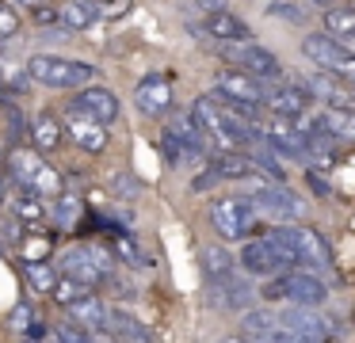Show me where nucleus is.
<instances>
[{
    "mask_svg": "<svg viewBox=\"0 0 355 343\" xmlns=\"http://www.w3.org/2000/svg\"><path fill=\"white\" fill-rule=\"evenodd\" d=\"M27 76H35L46 88H85L96 80V69L88 61L62 58V53H39L27 61Z\"/></svg>",
    "mask_w": 355,
    "mask_h": 343,
    "instance_id": "obj_1",
    "label": "nucleus"
},
{
    "mask_svg": "<svg viewBox=\"0 0 355 343\" xmlns=\"http://www.w3.org/2000/svg\"><path fill=\"white\" fill-rule=\"evenodd\" d=\"M241 267H245L248 274H263V279H268V274H286L302 263L279 236H263V240H248L245 248H241Z\"/></svg>",
    "mask_w": 355,
    "mask_h": 343,
    "instance_id": "obj_2",
    "label": "nucleus"
},
{
    "mask_svg": "<svg viewBox=\"0 0 355 343\" xmlns=\"http://www.w3.org/2000/svg\"><path fill=\"white\" fill-rule=\"evenodd\" d=\"M248 198H252L256 213H263V218H279V221H298V218H306V202H302L294 191H286L283 183L248 179Z\"/></svg>",
    "mask_w": 355,
    "mask_h": 343,
    "instance_id": "obj_3",
    "label": "nucleus"
},
{
    "mask_svg": "<svg viewBox=\"0 0 355 343\" xmlns=\"http://www.w3.org/2000/svg\"><path fill=\"white\" fill-rule=\"evenodd\" d=\"M62 274L73 282H80V286H100V282H107L111 274H115V267H111L107 252H100L96 244H85V248H65L62 252Z\"/></svg>",
    "mask_w": 355,
    "mask_h": 343,
    "instance_id": "obj_4",
    "label": "nucleus"
},
{
    "mask_svg": "<svg viewBox=\"0 0 355 343\" xmlns=\"http://www.w3.org/2000/svg\"><path fill=\"white\" fill-rule=\"evenodd\" d=\"M271 236H279V240L298 256L302 267H321V271L332 267V248H329V240H324L317 229H309V225H279Z\"/></svg>",
    "mask_w": 355,
    "mask_h": 343,
    "instance_id": "obj_5",
    "label": "nucleus"
},
{
    "mask_svg": "<svg viewBox=\"0 0 355 343\" xmlns=\"http://www.w3.org/2000/svg\"><path fill=\"white\" fill-rule=\"evenodd\" d=\"M210 221L225 240H245L256 225V206L248 195H225L210 206Z\"/></svg>",
    "mask_w": 355,
    "mask_h": 343,
    "instance_id": "obj_6",
    "label": "nucleus"
},
{
    "mask_svg": "<svg viewBox=\"0 0 355 343\" xmlns=\"http://www.w3.org/2000/svg\"><path fill=\"white\" fill-rule=\"evenodd\" d=\"M302 53L313 61L321 73H332V76H352L355 80V50L329 35H309L302 42Z\"/></svg>",
    "mask_w": 355,
    "mask_h": 343,
    "instance_id": "obj_7",
    "label": "nucleus"
},
{
    "mask_svg": "<svg viewBox=\"0 0 355 343\" xmlns=\"http://www.w3.org/2000/svg\"><path fill=\"white\" fill-rule=\"evenodd\" d=\"M263 91H268V88H263L256 76L241 73V69H233V73H218V80H214V96H222V99H230V103L245 107L248 114H256L263 107Z\"/></svg>",
    "mask_w": 355,
    "mask_h": 343,
    "instance_id": "obj_8",
    "label": "nucleus"
},
{
    "mask_svg": "<svg viewBox=\"0 0 355 343\" xmlns=\"http://www.w3.org/2000/svg\"><path fill=\"white\" fill-rule=\"evenodd\" d=\"M225 58L237 61L241 73L256 76V80H271V76L283 73V61H279L271 50L256 46V42H225Z\"/></svg>",
    "mask_w": 355,
    "mask_h": 343,
    "instance_id": "obj_9",
    "label": "nucleus"
},
{
    "mask_svg": "<svg viewBox=\"0 0 355 343\" xmlns=\"http://www.w3.org/2000/svg\"><path fill=\"white\" fill-rule=\"evenodd\" d=\"M73 107L85 111L88 118H96L100 126H111V122L119 118V99H115V91L103 88V84H85V91H77V99H73Z\"/></svg>",
    "mask_w": 355,
    "mask_h": 343,
    "instance_id": "obj_10",
    "label": "nucleus"
},
{
    "mask_svg": "<svg viewBox=\"0 0 355 343\" xmlns=\"http://www.w3.org/2000/svg\"><path fill=\"white\" fill-rule=\"evenodd\" d=\"M283 286H286V301L291 305H309V309H317V305H324V297H329V286H324L317 274L302 271V267H294V271L283 274Z\"/></svg>",
    "mask_w": 355,
    "mask_h": 343,
    "instance_id": "obj_11",
    "label": "nucleus"
},
{
    "mask_svg": "<svg viewBox=\"0 0 355 343\" xmlns=\"http://www.w3.org/2000/svg\"><path fill=\"white\" fill-rule=\"evenodd\" d=\"M65 130H69V137H73V141H77L85 152H103V149H107V126H100V122L88 118V114L77 111V107L69 111Z\"/></svg>",
    "mask_w": 355,
    "mask_h": 343,
    "instance_id": "obj_12",
    "label": "nucleus"
},
{
    "mask_svg": "<svg viewBox=\"0 0 355 343\" xmlns=\"http://www.w3.org/2000/svg\"><path fill=\"white\" fill-rule=\"evenodd\" d=\"M248 297L252 294H248L245 279H237L233 271L210 279V305H218V309H245Z\"/></svg>",
    "mask_w": 355,
    "mask_h": 343,
    "instance_id": "obj_13",
    "label": "nucleus"
},
{
    "mask_svg": "<svg viewBox=\"0 0 355 343\" xmlns=\"http://www.w3.org/2000/svg\"><path fill=\"white\" fill-rule=\"evenodd\" d=\"M309 91L306 88H294V84H283V88H271L263 91V103H268L271 114H283V118H302L309 107Z\"/></svg>",
    "mask_w": 355,
    "mask_h": 343,
    "instance_id": "obj_14",
    "label": "nucleus"
},
{
    "mask_svg": "<svg viewBox=\"0 0 355 343\" xmlns=\"http://www.w3.org/2000/svg\"><path fill=\"white\" fill-rule=\"evenodd\" d=\"M172 84L164 80V76H146V80L138 84V91H134V103L141 107V114H164L172 107Z\"/></svg>",
    "mask_w": 355,
    "mask_h": 343,
    "instance_id": "obj_15",
    "label": "nucleus"
},
{
    "mask_svg": "<svg viewBox=\"0 0 355 343\" xmlns=\"http://www.w3.org/2000/svg\"><path fill=\"white\" fill-rule=\"evenodd\" d=\"M313 130L329 137H344V141H355V107H344V103H329L324 114L313 122Z\"/></svg>",
    "mask_w": 355,
    "mask_h": 343,
    "instance_id": "obj_16",
    "label": "nucleus"
},
{
    "mask_svg": "<svg viewBox=\"0 0 355 343\" xmlns=\"http://www.w3.org/2000/svg\"><path fill=\"white\" fill-rule=\"evenodd\" d=\"M207 30L218 38V42H252V27L245 19H237L233 12H210L207 15Z\"/></svg>",
    "mask_w": 355,
    "mask_h": 343,
    "instance_id": "obj_17",
    "label": "nucleus"
},
{
    "mask_svg": "<svg viewBox=\"0 0 355 343\" xmlns=\"http://www.w3.org/2000/svg\"><path fill=\"white\" fill-rule=\"evenodd\" d=\"M103 332H111L115 340H130V343H153V328H146L141 320H134L130 313L123 309H107V328Z\"/></svg>",
    "mask_w": 355,
    "mask_h": 343,
    "instance_id": "obj_18",
    "label": "nucleus"
},
{
    "mask_svg": "<svg viewBox=\"0 0 355 343\" xmlns=\"http://www.w3.org/2000/svg\"><path fill=\"white\" fill-rule=\"evenodd\" d=\"M69 320L77 328H85V332H100V328H107V305H103L100 297L85 294L80 301L69 305Z\"/></svg>",
    "mask_w": 355,
    "mask_h": 343,
    "instance_id": "obj_19",
    "label": "nucleus"
},
{
    "mask_svg": "<svg viewBox=\"0 0 355 343\" xmlns=\"http://www.w3.org/2000/svg\"><path fill=\"white\" fill-rule=\"evenodd\" d=\"M31 145L39 152H54L58 145H62V122H58L50 111H42L39 118L31 122Z\"/></svg>",
    "mask_w": 355,
    "mask_h": 343,
    "instance_id": "obj_20",
    "label": "nucleus"
},
{
    "mask_svg": "<svg viewBox=\"0 0 355 343\" xmlns=\"http://www.w3.org/2000/svg\"><path fill=\"white\" fill-rule=\"evenodd\" d=\"M39 152H31V149H16V152H8V175L19 183L24 191H31V179H35V172H39Z\"/></svg>",
    "mask_w": 355,
    "mask_h": 343,
    "instance_id": "obj_21",
    "label": "nucleus"
},
{
    "mask_svg": "<svg viewBox=\"0 0 355 343\" xmlns=\"http://www.w3.org/2000/svg\"><path fill=\"white\" fill-rule=\"evenodd\" d=\"M324 30L336 42H355V12L352 8H324Z\"/></svg>",
    "mask_w": 355,
    "mask_h": 343,
    "instance_id": "obj_22",
    "label": "nucleus"
},
{
    "mask_svg": "<svg viewBox=\"0 0 355 343\" xmlns=\"http://www.w3.org/2000/svg\"><path fill=\"white\" fill-rule=\"evenodd\" d=\"M92 19H96V12L88 0H69V4L58 8V27H65V30H85Z\"/></svg>",
    "mask_w": 355,
    "mask_h": 343,
    "instance_id": "obj_23",
    "label": "nucleus"
},
{
    "mask_svg": "<svg viewBox=\"0 0 355 343\" xmlns=\"http://www.w3.org/2000/svg\"><path fill=\"white\" fill-rule=\"evenodd\" d=\"M16 218L24 221V225H39V221L46 218V206H42V198L35 195V191H19V198H16Z\"/></svg>",
    "mask_w": 355,
    "mask_h": 343,
    "instance_id": "obj_24",
    "label": "nucleus"
},
{
    "mask_svg": "<svg viewBox=\"0 0 355 343\" xmlns=\"http://www.w3.org/2000/svg\"><path fill=\"white\" fill-rule=\"evenodd\" d=\"M275 328H279L275 309H252V313H245V335H248V340H256V335H263V332H275Z\"/></svg>",
    "mask_w": 355,
    "mask_h": 343,
    "instance_id": "obj_25",
    "label": "nucleus"
},
{
    "mask_svg": "<svg viewBox=\"0 0 355 343\" xmlns=\"http://www.w3.org/2000/svg\"><path fill=\"white\" fill-rule=\"evenodd\" d=\"M31 191L35 195H62V172L58 168H50V164H39V172H35V179H31Z\"/></svg>",
    "mask_w": 355,
    "mask_h": 343,
    "instance_id": "obj_26",
    "label": "nucleus"
},
{
    "mask_svg": "<svg viewBox=\"0 0 355 343\" xmlns=\"http://www.w3.org/2000/svg\"><path fill=\"white\" fill-rule=\"evenodd\" d=\"M80 210H85V206H80V198L77 195H69V191H62V195H58V210H54V221L62 229H73L80 221Z\"/></svg>",
    "mask_w": 355,
    "mask_h": 343,
    "instance_id": "obj_27",
    "label": "nucleus"
},
{
    "mask_svg": "<svg viewBox=\"0 0 355 343\" xmlns=\"http://www.w3.org/2000/svg\"><path fill=\"white\" fill-rule=\"evenodd\" d=\"M50 294L58 297V305H65V309H69L73 301H80V297L88 294V286H80V282H73V279H65V274H62V279L54 282V290H50Z\"/></svg>",
    "mask_w": 355,
    "mask_h": 343,
    "instance_id": "obj_28",
    "label": "nucleus"
},
{
    "mask_svg": "<svg viewBox=\"0 0 355 343\" xmlns=\"http://www.w3.org/2000/svg\"><path fill=\"white\" fill-rule=\"evenodd\" d=\"M27 282H31V290H39V294H50L58 279L46 263H27Z\"/></svg>",
    "mask_w": 355,
    "mask_h": 343,
    "instance_id": "obj_29",
    "label": "nucleus"
},
{
    "mask_svg": "<svg viewBox=\"0 0 355 343\" xmlns=\"http://www.w3.org/2000/svg\"><path fill=\"white\" fill-rule=\"evenodd\" d=\"M202 267H207V274L214 279V274L233 271V259L225 256V248H218V244H214V248H207V252H202Z\"/></svg>",
    "mask_w": 355,
    "mask_h": 343,
    "instance_id": "obj_30",
    "label": "nucleus"
},
{
    "mask_svg": "<svg viewBox=\"0 0 355 343\" xmlns=\"http://www.w3.org/2000/svg\"><path fill=\"white\" fill-rule=\"evenodd\" d=\"M306 91H309V96H324V99H332V103L344 96V91H340V84L332 80V73H329V76H309Z\"/></svg>",
    "mask_w": 355,
    "mask_h": 343,
    "instance_id": "obj_31",
    "label": "nucleus"
},
{
    "mask_svg": "<svg viewBox=\"0 0 355 343\" xmlns=\"http://www.w3.org/2000/svg\"><path fill=\"white\" fill-rule=\"evenodd\" d=\"M50 256V240L46 236H24V259L27 263H42Z\"/></svg>",
    "mask_w": 355,
    "mask_h": 343,
    "instance_id": "obj_32",
    "label": "nucleus"
},
{
    "mask_svg": "<svg viewBox=\"0 0 355 343\" xmlns=\"http://www.w3.org/2000/svg\"><path fill=\"white\" fill-rule=\"evenodd\" d=\"M19 30V15L8 0H0V38H12Z\"/></svg>",
    "mask_w": 355,
    "mask_h": 343,
    "instance_id": "obj_33",
    "label": "nucleus"
},
{
    "mask_svg": "<svg viewBox=\"0 0 355 343\" xmlns=\"http://www.w3.org/2000/svg\"><path fill=\"white\" fill-rule=\"evenodd\" d=\"M119 256H126L130 263H149V259L141 256V248H138V240H134V236H123V240H119Z\"/></svg>",
    "mask_w": 355,
    "mask_h": 343,
    "instance_id": "obj_34",
    "label": "nucleus"
},
{
    "mask_svg": "<svg viewBox=\"0 0 355 343\" xmlns=\"http://www.w3.org/2000/svg\"><path fill=\"white\" fill-rule=\"evenodd\" d=\"M260 297L263 301H271V305H279V301H286V286H283V279H271L268 286L260 290Z\"/></svg>",
    "mask_w": 355,
    "mask_h": 343,
    "instance_id": "obj_35",
    "label": "nucleus"
},
{
    "mask_svg": "<svg viewBox=\"0 0 355 343\" xmlns=\"http://www.w3.org/2000/svg\"><path fill=\"white\" fill-rule=\"evenodd\" d=\"M214 183H222V175H218V168H214V164H210L207 172H199V175H195L191 191H210V187H214Z\"/></svg>",
    "mask_w": 355,
    "mask_h": 343,
    "instance_id": "obj_36",
    "label": "nucleus"
},
{
    "mask_svg": "<svg viewBox=\"0 0 355 343\" xmlns=\"http://www.w3.org/2000/svg\"><path fill=\"white\" fill-rule=\"evenodd\" d=\"M88 4H92V12L96 15H119V12H126V0H88Z\"/></svg>",
    "mask_w": 355,
    "mask_h": 343,
    "instance_id": "obj_37",
    "label": "nucleus"
},
{
    "mask_svg": "<svg viewBox=\"0 0 355 343\" xmlns=\"http://www.w3.org/2000/svg\"><path fill=\"white\" fill-rule=\"evenodd\" d=\"M12 328H16V332H27V328H31V305H19V309L12 313Z\"/></svg>",
    "mask_w": 355,
    "mask_h": 343,
    "instance_id": "obj_38",
    "label": "nucleus"
},
{
    "mask_svg": "<svg viewBox=\"0 0 355 343\" xmlns=\"http://www.w3.org/2000/svg\"><path fill=\"white\" fill-rule=\"evenodd\" d=\"M85 343H123V340H115L111 332H103V328H100V332H85Z\"/></svg>",
    "mask_w": 355,
    "mask_h": 343,
    "instance_id": "obj_39",
    "label": "nucleus"
},
{
    "mask_svg": "<svg viewBox=\"0 0 355 343\" xmlns=\"http://www.w3.org/2000/svg\"><path fill=\"white\" fill-rule=\"evenodd\" d=\"M268 12H271V15H286V19H298V12H294L291 4H271Z\"/></svg>",
    "mask_w": 355,
    "mask_h": 343,
    "instance_id": "obj_40",
    "label": "nucleus"
},
{
    "mask_svg": "<svg viewBox=\"0 0 355 343\" xmlns=\"http://www.w3.org/2000/svg\"><path fill=\"white\" fill-rule=\"evenodd\" d=\"M195 4H199L202 12L210 15V12H222V8H225V0H195Z\"/></svg>",
    "mask_w": 355,
    "mask_h": 343,
    "instance_id": "obj_41",
    "label": "nucleus"
},
{
    "mask_svg": "<svg viewBox=\"0 0 355 343\" xmlns=\"http://www.w3.org/2000/svg\"><path fill=\"white\" fill-rule=\"evenodd\" d=\"M309 183H313V191H317V195H329V187H324V179H321V175H309Z\"/></svg>",
    "mask_w": 355,
    "mask_h": 343,
    "instance_id": "obj_42",
    "label": "nucleus"
},
{
    "mask_svg": "<svg viewBox=\"0 0 355 343\" xmlns=\"http://www.w3.org/2000/svg\"><path fill=\"white\" fill-rule=\"evenodd\" d=\"M218 343H252L248 335H225V340H218Z\"/></svg>",
    "mask_w": 355,
    "mask_h": 343,
    "instance_id": "obj_43",
    "label": "nucleus"
},
{
    "mask_svg": "<svg viewBox=\"0 0 355 343\" xmlns=\"http://www.w3.org/2000/svg\"><path fill=\"white\" fill-rule=\"evenodd\" d=\"M8 202V183H4V175H0V206Z\"/></svg>",
    "mask_w": 355,
    "mask_h": 343,
    "instance_id": "obj_44",
    "label": "nucleus"
},
{
    "mask_svg": "<svg viewBox=\"0 0 355 343\" xmlns=\"http://www.w3.org/2000/svg\"><path fill=\"white\" fill-rule=\"evenodd\" d=\"M0 96H4V69H0Z\"/></svg>",
    "mask_w": 355,
    "mask_h": 343,
    "instance_id": "obj_45",
    "label": "nucleus"
},
{
    "mask_svg": "<svg viewBox=\"0 0 355 343\" xmlns=\"http://www.w3.org/2000/svg\"><path fill=\"white\" fill-rule=\"evenodd\" d=\"M317 4H324V8H332V4H336V0H317Z\"/></svg>",
    "mask_w": 355,
    "mask_h": 343,
    "instance_id": "obj_46",
    "label": "nucleus"
},
{
    "mask_svg": "<svg viewBox=\"0 0 355 343\" xmlns=\"http://www.w3.org/2000/svg\"><path fill=\"white\" fill-rule=\"evenodd\" d=\"M24 4H31V8H39V4H42V0H24Z\"/></svg>",
    "mask_w": 355,
    "mask_h": 343,
    "instance_id": "obj_47",
    "label": "nucleus"
},
{
    "mask_svg": "<svg viewBox=\"0 0 355 343\" xmlns=\"http://www.w3.org/2000/svg\"><path fill=\"white\" fill-rule=\"evenodd\" d=\"M24 343H39V340H31V335H27V340H24Z\"/></svg>",
    "mask_w": 355,
    "mask_h": 343,
    "instance_id": "obj_48",
    "label": "nucleus"
}]
</instances>
